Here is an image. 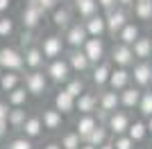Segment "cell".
Listing matches in <instances>:
<instances>
[{
	"label": "cell",
	"mask_w": 152,
	"mask_h": 149,
	"mask_svg": "<svg viewBox=\"0 0 152 149\" xmlns=\"http://www.w3.org/2000/svg\"><path fill=\"white\" fill-rule=\"evenodd\" d=\"M48 84H50V79H48L45 70H30V72L23 74V86H25V90L30 95H34V97L45 95Z\"/></svg>",
	"instance_id": "1"
},
{
	"label": "cell",
	"mask_w": 152,
	"mask_h": 149,
	"mask_svg": "<svg viewBox=\"0 0 152 149\" xmlns=\"http://www.w3.org/2000/svg\"><path fill=\"white\" fill-rule=\"evenodd\" d=\"M0 68L2 72H20L25 68V59H23V52L16 48H0Z\"/></svg>",
	"instance_id": "2"
},
{
	"label": "cell",
	"mask_w": 152,
	"mask_h": 149,
	"mask_svg": "<svg viewBox=\"0 0 152 149\" xmlns=\"http://www.w3.org/2000/svg\"><path fill=\"white\" fill-rule=\"evenodd\" d=\"M39 48L43 52L45 61H55V59H61L64 56V52H66V41H64L59 34H48V36L41 38Z\"/></svg>",
	"instance_id": "3"
},
{
	"label": "cell",
	"mask_w": 152,
	"mask_h": 149,
	"mask_svg": "<svg viewBox=\"0 0 152 149\" xmlns=\"http://www.w3.org/2000/svg\"><path fill=\"white\" fill-rule=\"evenodd\" d=\"M45 74H48V79L52 81V84H68L70 79H73V70H70L68 61L66 59H55V61H48V66H45Z\"/></svg>",
	"instance_id": "4"
},
{
	"label": "cell",
	"mask_w": 152,
	"mask_h": 149,
	"mask_svg": "<svg viewBox=\"0 0 152 149\" xmlns=\"http://www.w3.org/2000/svg\"><path fill=\"white\" fill-rule=\"evenodd\" d=\"M43 20V12H41V7L34 2V0H27V5L23 7V12H20V23H23V30H37L39 25Z\"/></svg>",
	"instance_id": "5"
},
{
	"label": "cell",
	"mask_w": 152,
	"mask_h": 149,
	"mask_svg": "<svg viewBox=\"0 0 152 149\" xmlns=\"http://www.w3.org/2000/svg\"><path fill=\"white\" fill-rule=\"evenodd\" d=\"M64 41L70 50H82L84 43L89 41V34H86V27L84 23H73L68 30L64 32Z\"/></svg>",
	"instance_id": "6"
},
{
	"label": "cell",
	"mask_w": 152,
	"mask_h": 149,
	"mask_svg": "<svg viewBox=\"0 0 152 149\" xmlns=\"http://www.w3.org/2000/svg\"><path fill=\"white\" fill-rule=\"evenodd\" d=\"M129 124H132V120H129V115H127L125 111H116V113L109 115L107 129H109V133H114V136H127Z\"/></svg>",
	"instance_id": "7"
},
{
	"label": "cell",
	"mask_w": 152,
	"mask_h": 149,
	"mask_svg": "<svg viewBox=\"0 0 152 149\" xmlns=\"http://www.w3.org/2000/svg\"><path fill=\"white\" fill-rule=\"evenodd\" d=\"M82 52L86 54L91 66H98V63L104 61V43H102V38H89L86 43H84Z\"/></svg>",
	"instance_id": "8"
},
{
	"label": "cell",
	"mask_w": 152,
	"mask_h": 149,
	"mask_svg": "<svg viewBox=\"0 0 152 149\" xmlns=\"http://www.w3.org/2000/svg\"><path fill=\"white\" fill-rule=\"evenodd\" d=\"M104 20H107V34L118 36L123 32V27L127 25V14L123 9H111V12L104 14Z\"/></svg>",
	"instance_id": "9"
},
{
	"label": "cell",
	"mask_w": 152,
	"mask_h": 149,
	"mask_svg": "<svg viewBox=\"0 0 152 149\" xmlns=\"http://www.w3.org/2000/svg\"><path fill=\"white\" fill-rule=\"evenodd\" d=\"M64 59L68 61L70 70L77 72V74H84V72H89V70H91V63H89V59H86V54H84L82 50H68Z\"/></svg>",
	"instance_id": "10"
},
{
	"label": "cell",
	"mask_w": 152,
	"mask_h": 149,
	"mask_svg": "<svg viewBox=\"0 0 152 149\" xmlns=\"http://www.w3.org/2000/svg\"><path fill=\"white\" fill-rule=\"evenodd\" d=\"M111 61L118 66V68H125L127 66H132L134 63V52L129 45H123V43H116L114 48H111Z\"/></svg>",
	"instance_id": "11"
},
{
	"label": "cell",
	"mask_w": 152,
	"mask_h": 149,
	"mask_svg": "<svg viewBox=\"0 0 152 149\" xmlns=\"http://www.w3.org/2000/svg\"><path fill=\"white\" fill-rule=\"evenodd\" d=\"M41 122H43L45 131H61L64 129V115L55 108V106H52V108H43Z\"/></svg>",
	"instance_id": "12"
},
{
	"label": "cell",
	"mask_w": 152,
	"mask_h": 149,
	"mask_svg": "<svg viewBox=\"0 0 152 149\" xmlns=\"http://www.w3.org/2000/svg\"><path fill=\"white\" fill-rule=\"evenodd\" d=\"M82 23H84V27H86L89 38H102L107 34V20H104V16H100V14H95V16H91L89 20H82Z\"/></svg>",
	"instance_id": "13"
},
{
	"label": "cell",
	"mask_w": 152,
	"mask_h": 149,
	"mask_svg": "<svg viewBox=\"0 0 152 149\" xmlns=\"http://www.w3.org/2000/svg\"><path fill=\"white\" fill-rule=\"evenodd\" d=\"M75 111H80V115H93L98 111V95L95 93H86L80 95L75 99Z\"/></svg>",
	"instance_id": "14"
},
{
	"label": "cell",
	"mask_w": 152,
	"mask_h": 149,
	"mask_svg": "<svg viewBox=\"0 0 152 149\" xmlns=\"http://www.w3.org/2000/svg\"><path fill=\"white\" fill-rule=\"evenodd\" d=\"M118 106H121V95L116 93V90L109 88V90L98 95V108H102V111H107V113H116Z\"/></svg>",
	"instance_id": "15"
},
{
	"label": "cell",
	"mask_w": 152,
	"mask_h": 149,
	"mask_svg": "<svg viewBox=\"0 0 152 149\" xmlns=\"http://www.w3.org/2000/svg\"><path fill=\"white\" fill-rule=\"evenodd\" d=\"M129 81H132V72H127L125 68H116V70H111V77H109L107 86L111 90H116V93H121V90H125L129 86Z\"/></svg>",
	"instance_id": "16"
},
{
	"label": "cell",
	"mask_w": 152,
	"mask_h": 149,
	"mask_svg": "<svg viewBox=\"0 0 152 149\" xmlns=\"http://www.w3.org/2000/svg\"><path fill=\"white\" fill-rule=\"evenodd\" d=\"M52 25H55L57 30L66 32L70 25H73V9H70V7H66V5L57 7V9L52 12Z\"/></svg>",
	"instance_id": "17"
},
{
	"label": "cell",
	"mask_w": 152,
	"mask_h": 149,
	"mask_svg": "<svg viewBox=\"0 0 152 149\" xmlns=\"http://www.w3.org/2000/svg\"><path fill=\"white\" fill-rule=\"evenodd\" d=\"M98 0H73V12L80 16L82 20H89L91 16L98 14Z\"/></svg>",
	"instance_id": "18"
},
{
	"label": "cell",
	"mask_w": 152,
	"mask_h": 149,
	"mask_svg": "<svg viewBox=\"0 0 152 149\" xmlns=\"http://www.w3.org/2000/svg\"><path fill=\"white\" fill-rule=\"evenodd\" d=\"M23 59H25V68H30V70H41L43 68V61H45V56H43V52H41L39 45L27 48L23 52Z\"/></svg>",
	"instance_id": "19"
},
{
	"label": "cell",
	"mask_w": 152,
	"mask_h": 149,
	"mask_svg": "<svg viewBox=\"0 0 152 149\" xmlns=\"http://www.w3.org/2000/svg\"><path fill=\"white\" fill-rule=\"evenodd\" d=\"M109 77H111V66H109L107 61L93 66V70H91V81H93L95 88L107 86V84H109Z\"/></svg>",
	"instance_id": "20"
},
{
	"label": "cell",
	"mask_w": 152,
	"mask_h": 149,
	"mask_svg": "<svg viewBox=\"0 0 152 149\" xmlns=\"http://www.w3.org/2000/svg\"><path fill=\"white\" fill-rule=\"evenodd\" d=\"M20 131H23V136H25L27 140H37V138L45 131L43 129V122H41V115H30Z\"/></svg>",
	"instance_id": "21"
},
{
	"label": "cell",
	"mask_w": 152,
	"mask_h": 149,
	"mask_svg": "<svg viewBox=\"0 0 152 149\" xmlns=\"http://www.w3.org/2000/svg\"><path fill=\"white\" fill-rule=\"evenodd\" d=\"M95 127H98L95 115H80V118L75 120V131L80 133V138H82V140H86V138L93 133Z\"/></svg>",
	"instance_id": "22"
},
{
	"label": "cell",
	"mask_w": 152,
	"mask_h": 149,
	"mask_svg": "<svg viewBox=\"0 0 152 149\" xmlns=\"http://www.w3.org/2000/svg\"><path fill=\"white\" fill-rule=\"evenodd\" d=\"M52 102H55V108H57L61 115H68V113L75 111V97H70L64 88L55 95V99H52Z\"/></svg>",
	"instance_id": "23"
},
{
	"label": "cell",
	"mask_w": 152,
	"mask_h": 149,
	"mask_svg": "<svg viewBox=\"0 0 152 149\" xmlns=\"http://www.w3.org/2000/svg\"><path fill=\"white\" fill-rule=\"evenodd\" d=\"M132 79L136 86H148V84H152V66L150 63H136L134 66V72H132Z\"/></svg>",
	"instance_id": "24"
},
{
	"label": "cell",
	"mask_w": 152,
	"mask_h": 149,
	"mask_svg": "<svg viewBox=\"0 0 152 149\" xmlns=\"http://www.w3.org/2000/svg\"><path fill=\"white\" fill-rule=\"evenodd\" d=\"M20 81H23V72H2L0 74V90L12 93L20 86Z\"/></svg>",
	"instance_id": "25"
},
{
	"label": "cell",
	"mask_w": 152,
	"mask_h": 149,
	"mask_svg": "<svg viewBox=\"0 0 152 149\" xmlns=\"http://www.w3.org/2000/svg\"><path fill=\"white\" fill-rule=\"evenodd\" d=\"M121 106H125V108H134V106H139L141 104V90L139 88H132V86H127L125 90H121Z\"/></svg>",
	"instance_id": "26"
},
{
	"label": "cell",
	"mask_w": 152,
	"mask_h": 149,
	"mask_svg": "<svg viewBox=\"0 0 152 149\" xmlns=\"http://www.w3.org/2000/svg\"><path fill=\"white\" fill-rule=\"evenodd\" d=\"M84 142L91 145V147H95V149L102 147V145H107V142H109V129L104 127V124H98V127L93 129V133H91Z\"/></svg>",
	"instance_id": "27"
},
{
	"label": "cell",
	"mask_w": 152,
	"mask_h": 149,
	"mask_svg": "<svg viewBox=\"0 0 152 149\" xmlns=\"http://www.w3.org/2000/svg\"><path fill=\"white\" fill-rule=\"evenodd\" d=\"M27 99H30V93L25 90V86H18L16 90L7 93V104L12 106V108H25Z\"/></svg>",
	"instance_id": "28"
},
{
	"label": "cell",
	"mask_w": 152,
	"mask_h": 149,
	"mask_svg": "<svg viewBox=\"0 0 152 149\" xmlns=\"http://www.w3.org/2000/svg\"><path fill=\"white\" fill-rule=\"evenodd\" d=\"M141 36V32H139V25H134V23H127L125 27H123V32L118 34V38H121V43L123 45H129L132 48L136 41H139Z\"/></svg>",
	"instance_id": "29"
},
{
	"label": "cell",
	"mask_w": 152,
	"mask_h": 149,
	"mask_svg": "<svg viewBox=\"0 0 152 149\" xmlns=\"http://www.w3.org/2000/svg\"><path fill=\"white\" fill-rule=\"evenodd\" d=\"M132 52L136 59H143L145 61L148 56H152V43H150V36H139V41L132 45Z\"/></svg>",
	"instance_id": "30"
},
{
	"label": "cell",
	"mask_w": 152,
	"mask_h": 149,
	"mask_svg": "<svg viewBox=\"0 0 152 149\" xmlns=\"http://www.w3.org/2000/svg\"><path fill=\"white\" fill-rule=\"evenodd\" d=\"M59 145H61V149H80L84 145V140L80 138V133L73 129V131H64V133H61Z\"/></svg>",
	"instance_id": "31"
},
{
	"label": "cell",
	"mask_w": 152,
	"mask_h": 149,
	"mask_svg": "<svg viewBox=\"0 0 152 149\" xmlns=\"http://www.w3.org/2000/svg\"><path fill=\"white\" fill-rule=\"evenodd\" d=\"M27 118H30V115H27V111L25 108H12V111H9V118H7V124H9V127H12V129H23V124L27 122Z\"/></svg>",
	"instance_id": "32"
},
{
	"label": "cell",
	"mask_w": 152,
	"mask_h": 149,
	"mask_svg": "<svg viewBox=\"0 0 152 149\" xmlns=\"http://www.w3.org/2000/svg\"><path fill=\"white\" fill-rule=\"evenodd\" d=\"M127 136L132 138L134 142H141V140L148 136V124L143 122V120H136V122H132V124H129V129H127Z\"/></svg>",
	"instance_id": "33"
},
{
	"label": "cell",
	"mask_w": 152,
	"mask_h": 149,
	"mask_svg": "<svg viewBox=\"0 0 152 149\" xmlns=\"http://www.w3.org/2000/svg\"><path fill=\"white\" fill-rule=\"evenodd\" d=\"M64 90H66V93L70 95V97H80V95H84L86 93V84H84V79L82 77H73V79L68 81V84H66V86H64Z\"/></svg>",
	"instance_id": "34"
},
{
	"label": "cell",
	"mask_w": 152,
	"mask_h": 149,
	"mask_svg": "<svg viewBox=\"0 0 152 149\" xmlns=\"http://www.w3.org/2000/svg\"><path fill=\"white\" fill-rule=\"evenodd\" d=\"M134 16L139 20H152V2H134Z\"/></svg>",
	"instance_id": "35"
},
{
	"label": "cell",
	"mask_w": 152,
	"mask_h": 149,
	"mask_svg": "<svg viewBox=\"0 0 152 149\" xmlns=\"http://www.w3.org/2000/svg\"><path fill=\"white\" fill-rule=\"evenodd\" d=\"M139 111L145 115V118H152V90H145L141 95V104H139Z\"/></svg>",
	"instance_id": "36"
},
{
	"label": "cell",
	"mask_w": 152,
	"mask_h": 149,
	"mask_svg": "<svg viewBox=\"0 0 152 149\" xmlns=\"http://www.w3.org/2000/svg\"><path fill=\"white\" fill-rule=\"evenodd\" d=\"M14 34V20L9 16H0V38H9Z\"/></svg>",
	"instance_id": "37"
},
{
	"label": "cell",
	"mask_w": 152,
	"mask_h": 149,
	"mask_svg": "<svg viewBox=\"0 0 152 149\" xmlns=\"http://www.w3.org/2000/svg\"><path fill=\"white\" fill-rule=\"evenodd\" d=\"M7 149H34L32 140H27L25 136H18V138H12L7 142Z\"/></svg>",
	"instance_id": "38"
},
{
	"label": "cell",
	"mask_w": 152,
	"mask_h": 149,
	"mask_svg": "<svg viewBox=\"0 0 152 149\" xmlns=\"http://www.w3.org/2000/svg\"><path fill=\"white\" fill-rule=\"evenodd\" d=\"M111 145H114V149H134V140L129 136H116Z\"/></svg>",
	"instance_id": "39"
},
{
	"label": "cell",
	"mask_w": 152,
	"mask_h": 149,
	"mask_svg": "<svg viewBox=\"0 0 152 149\" xmlns=\"http://www.w3.org/2000/svg\"><path fill=\"white\" fill-rule=\"evenodd\" d=\"M32 45H34V32L23 30V34H20V48H23V52H25L27 48H32Z\"/></svg>",
	"instance_id": "40"
},
{
	"label": "cell",
	"mask_w": 152,
	"mask_h": 149,
	"mask_svg": "<svg viewBox=\"0 0 152 149\" xmlns=\"http://www.w3.org/2000/svg\"><path fill=\"white\" fill-rule=\"evenodd\" d=\"M34 2H37V5L39 7H41V12H55V9H57V7H59V0H34Z\"/></svg>",
	"instance_id": "41"
},
{
	"label": "cell",
	"mask_w": 152,
	"mask_h": 149,
	"mask_svg": "<svg viewBox=\"0 0 152 149\" xmlns=\"http://www.w3.org/2000/svg\"><path fill=\"white\" fill-rule=\"evenodd\" d=\"M116 5H118V0H98V7H102L104 12H111V9H116Z\"/></svg>",
	"instance_id": "42"
},
{
	"label": "cell",
	"mask_w": 152,
	"mask_h": 149,
	"mask_svg": "<svg viewBox=\"0 0 152 149\" xmlns=\"http://www.w3.org/2000/svg\"><path fill=\"white\" fill-rule=\"evenodd\" d=\"M9 111H12V106L7 104V102H0V122H7V118H9Z\"/></svg>",
	"instance_id": "43"
},
{
	"label": "cell",
	"mask_w": 152,
	"mask_h": 149,
	"mask_svg": "<svg viewBox=\"0 0 152 149\" xmlns=\"http://www.w3.org/2000/svg\"><path fill=\"white\" fill-rule=\"evenodd\" d=\"M7 131H9V124L0 122V140H5V138H7Z\"/></svg>",
	"instance_id": "44"
},
{
	"label": "cell",
	"mask_w": 152,
	"mask_h": 149,
	"mask_svg": "<svg viewBox=\"0 0 152 149\" xmlns=\"http://www.w3.org/2000/svg\"><path fill=\"white\" fill-rule=\"evenodd\" d=\"M9 7H12V0H0V14L9 12Z\"/></svg>",
	"instance_id": "45"
},
{
	"label": "cell",
	"mask_w": 152,
	"mask_h": 149,
	"mask_svg": "<svg viewBox=\"0 0 152 149\" xmlns=\"http://www.w3.org/2000/svg\"><path fill=\"white\" fill-rule=\"evenodd\" d=\"M41 149H61V145H59V142H45Z\"/></svg>",
	"instance_id": "46"
},
{
	"label": "cell",
	"mask_w": 152,
	"mask_h": 149,
	"mask_svg": "<svg viewBox=\"0 0 152 149\" xmlns=\"http://www.w3.org/2000/svg\"><path fill=\"white\" fill-rule=\"evenodd\" d=\"M136 0H118V5H123V7H127V5H134Z\"/></svg>",
	"instance_id": "47"
},
{
	"label": "cell",
	"mask_w": 152,
	"mask_h": 149,
	"mask_svg": "<svg viewBox=\"0 0 152 149\" xmlns=\"http://www.w3.org/2000/svg\"><path fill=\"white\" fill-rule=\"evenodd\" d=\"M145 124H148V133H152V118H148Z\"/></svg>",
	"instance_id": "48"
},
{
	"label": "cell",
	"mask_w": 152,
	"mask_h": 149,
	"mask_svg": "<svg viewBox=\"0 0 152 149\" xmlns=\"http://www.w3.org/2000/svg\"><path fill=\"white\" fill-rule=\"evenodd\" d=\"M98 149H114V145H111V142H107V145H102V147H98Z\"/></svg>",
	"instance_id": "49"
},
{
	"label": "cell",
	"mask_w": 152,
	"mask_h": 149,
	"mask_svg": "<svg viewBox=\"0 0 152 149\" xmlns=\"http://www.w3.org/2000/svg\"><path fill=\"white\" fill-rule=\"evenodd\" d=\"M80 149H95V147H91V145H86V142H84V145H82Z\"/></svg>",
	"instance_id": "50"
},
{
	"label": "cell",
	"mask_w": 152,
	"mask_h": 149,
	"mask_svg": "<svg viewBox=\"0 0 152 149\" xmlns=\"http://www.w3.org/2000/svg\"><path fill=\"white\" fill-rule=\"evenodd\" d=\"M136 2H152V0H136Z\"/></svg>",
	"instance_id": "51"
},
{
	"label": "cell",
	"mask_w": 152,
	"mask_h": 149,
	"mask_svg": "<svg viewBox=\"0 0 152 149\" xmlns=\"http://www.w3.org/2000/svg\"><path fill=\"white\" fill-rule=\"evenodd\" d=\"M150 43H152V36H150Z\"/></svg>",
	"instance_id": "52"
},
{
	"label": "cell",
	"mask_w": 152,
	"mask_h": 149,
	"mask_svg": "<svg viewBox=\"0 0 152 149\" xmlns=\"http://www.w3.org/2000/svg\"><path fill=\"white\" fill-rule=\"evenodd\" d=\"M59 2H61V0H59Z\"/></svg>",
	"instance_id": "53"
}]
</instances>
